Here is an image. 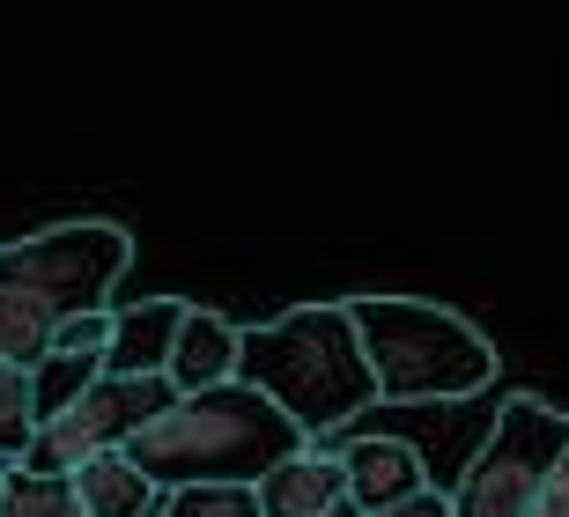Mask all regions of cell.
I'll return each mask as SVG.
<instances>
[{"label": "cell", "instance_id": "13", "mask_svg": "<svg viewBox=\"0 0 569 517\" xmlns=\"http://www.w3.org/2000/svg\"><path fill=\"white\" fill-rule=\"evenodd\" d=\"M0 517H89V510L74 503V480H67V474L8 466V488H0Z\"/></svg>", "mask_w": 569, "mask_h": 517}, {"label": "cell", "instance_id": "17", "mask_svg": "<svg viewBox=\"0 0 569 517\" xmlns=\"http://www.w3.org/2000/svg\"><path fill=\"white\" fill-rule=\"evenodd\" d=\"M370 517H459V510H451V496H437V488H415L407 503H392V510H370Z\"/></svg>", "mask_w": 569, "mask_h": 517}, {"label": "cell", "instance_id": "2", "mask_svg": "<svg viewBox=\"0 0 569 517\" xmlns=\"http://www.w3.org/2000/svg\"><path fill=\"white\" fill-rule=\"evenodd\" d=\"M127 267L133 237L119 222H60L22 245H0V362L30 370L67 318L111 304Z\"/></svg>", "mask_w": 569, "mask_h": 517}, {"label": "cell", "instance_id": "18", "mask_svg": "<svg viewBox=\"0 0 569 517\" xmlns=\"http://www.w3.org/2000/svg\"><path fill=\"white\" fill-rule=\"evenodd\" d=\"M326 517H370V510H362L356 496H340V503H333V510H326Z\"/></svg>", "mask_w": 569, "mask_h": 517}, {"label": "cell", "instance_id": "5", "mask_svg": "<svg viewBox=\"0 0 569 517\" xmlns=\"http://www.w3.org/2000/svg\"><path fill=\"white\" fill-rule=\"evenodd\" d=\"M562 451H569V414H555L548 399H532V392L503 399L488 444L473 451L466 480L451 488V510L459 517H526Z\"/></svg>", "mask_w": 569, "mask_h": 517}, {"label": "cell", "instance_id": "14", "mask_svg": "<svg viewBox=\"0 0 569 517\" xmlns=\"http://www.w3.org/2000/svg\"><path fill=\"white\" fill-rule=\"evenodd\" d=\"M104 377V355H74V348H44L38 362H30V399H38V421L44 414H60L67 399L82 392V385H97Z\"/></svg>", "mask_w": 569, "mask_h": 517}, {"label": "cell", "instance_id": "1", "mask_svg": "<svg viewBox=\"0 0 569 517\" xmlns=\"http://www.w3.org/2000/svg\"><path fill=\"white\" fill-rule=\"evenodd\" d=\"M237 377L259 385L311 444L356 429L378 407V377H370L348 304H296L267 326L237 332Z\"/></svg>", "mask_w": 569, "mask_h": 517}, {"label": "cell", "instance_id": "6", "mask_svg": "<svg viewBox=\"0 0 569 517\" xmlns=\"http://www.w3.org/2000/svg\"><path fill=\"white\" fill-rule=\"evenodd\" d=\"M170 399H178V385H170L163 370L156 377H111L104 370L97 385H82V392L67 399L60 414H44L38 436H30V451H22V466H38V474H74V466L97 458V451H127Z\"/></svg>", "mask_w": 569, "mask_h": 517}, {"label": "cell", "instance_id": "11", "mask_svg": "<svg viewBox=\"0 0 569 517\" xmlns=\"http://www.w3.org/2000/svg\"><path fill=\"white\" fill-rule=\"evenodd\" d=\"M67 480H74V503H82L89 517H156V496H163V488H156V480H148L127 451L82 458Z\"/></svg>", "mask_w": 569, "mask_h": 517}, {"label": "cell", "instance_id": "4", "mask_svg": "<svg viewBox=\"0 0 569 517\" xmlns=\"http://www.w3.org/2000/svg\"><path fill=\"white\" fill-rule=\"evenodd\" d=\"M356 340L370 355L385 407H422V399H473L496 385V348L459 310L422 296H348Z\"/></svg>", "mask_w": 569, "mask_h": 517}, {"label": "cell", "instance_id": "8", "mask_svg": "<svg viewBox=\"0 0 569 517\" xmlns=\"http://www.w3.org/2000/svg\"><path fill=\"white\" fill-rule=\"evenodd\" d=\"M186 296H148V304L111 310V340H104V370L111 377H156L170 362V340L186 326Z\"/></svg>", "mask_w": 569, "mask_h": 517}, {"label": "cell", "instance_id": "10", "mask_svg": "<svg viewBox=\"0 0 569 517\" xmlns=\"http://www.w3.org/2000/svg\"><path fill=\"white\" fill-rule=\"evenodd\" d=\"M163 377L178 392H208V385H230L237 377V326L222 310H186V326L170 340Z\"/></svg>", "mask_w": 569, "mask_h": 517}, {"label": "cell", "instance_id": "12", "mask_svg": "<svg viewBox=\"0 0 569 517\" xmlns=\"http://www.w3.org/2000/svg\"><path fill=\"white\" fill-rule=\"evenodd\" d=\"M156 517H259L252 480H178L156 496Z\"/></svg>", "mask_w": 569, "mask_h": 517}, {"label": "cell", "instance_id": "7", "mask_svg": "<svg viewBox=\"0 0 569 517\" xmlns=\"http://www.w3.org/2000/svg\"><path fill=\"white\" fill-rule=\"evenodd\" d=\"M252 488H259V517H326L348 496V466L326 444H303V451L274 458Z\"/></svg>", "mask_w": 569, "mask_h": 517}, {"label": "cell", "instance_id": "15", "mask_svg": "<svg viewBox=\"0 0 569 517\" xmlns=\"http://www.w3.org/2000/svg\"><path fill=\"white\" fill-rule=\"evenodd\" d=\"M38 436V399H30V370L22 362H0V466H22Z\"/></svg>", "mask_w": 569, "mask_h": 517}, {"label": "cell", "instance_id": "19", "mask_svg": "<svg viewBox=\"0 0 569 517\" xmlns=\"http://www.w3.org/2000/svg\"><path fill=\"white\" fill-rule=\"evenodd\" d=\"M0 488H8V466H0Z\"/></svg>", "mask_w": 569, "mask_h": 517}, {"label": "cell", "instance_id": "16", "mask_svg": "<svg viewBox=\"0 0 569 517\" xmlns=\"http://www.w3.org/2000/svg\"><path fill=\"white\" fill-rule=\"evenodd\" d=\"M526 517H569V451L555 458V474L540 480V496H532V510Z\"/></svg>", "mask_w": 569, "mask_h": 517}, {"label": "cell", "instance_id": "9", "mask_svg": "<svg viewBox=\"0 0 569 517\" xmlns=\"http://www.w3.org/2000/svg\"><path fill=\"white\" fill-rule=\"evenodd\" d=\"M340 466H348V496H356L362 510H392V503H407L415 488H429L422 451L400 444V436H356V444H340Z\"/></svg>", "mask_w": 569, "mask_h": 517}, {"label": "cell", "instance_id": "3", "mask_svg": "<svg viewBox=\"0 0 569 517\" xmlns=\"http://www.w3.org/2000/svg\"><path fill=\"white\" fill-rule=\"evenodd\" d=\"M303 444L311 436L259 385L230 377V385H208V392H178L127 444V458L156 488H178V480H259L274 458L303 451Z\"/></svg>", "mask_w": 569, "mask_h": 517}]
</instances>
